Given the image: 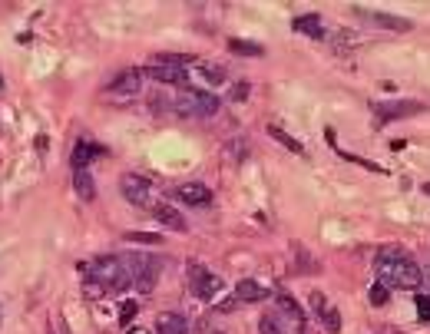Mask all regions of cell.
<instances>
[{
    "label": "cell",
    "mask_w": 430,
    "mask_h": 334,
    "mask_svg": "<svg viewBox=\"0 0 430 334\" xmlns=\"http://www.w3.org/2000/svg\"><path fill=\"white\" fill-rule=\"evenodd\" d=\"M424 192H427V195H430V183H424Z\"/></svg>",
    "instance_id": "4dcf8cb0"
},
{
    "label": "cell",
    "mask_w": 430,
    "mask_h": 334,
    "mask_svg": "<svg viewBox=\"0 0 430 334\" xmlns=\"http://www.w3.org/2000/svg\"><path fill=\"white\" fill-rule=\"evenodd\" d=\"M172 199L176 202H185V205H209L212 202V189L202 183H183L172 189Z\"/></svg>",
    "instance_id": "8fae6325"
},
{
    "label": "cell",
    "mask_w": 430,
    "mask_h": 334,
    "mask_svg": "<svg viewBox=\"0 0 430 334\" xmlns=\"http://www.w3.org/2000/svg\"><path fill=\"white\" fill-rule=\"evenodd\" d=\"M308 298H312V308H314V314H321L324 308H328V302H324V295H321V291H312Z\"/></svg>",
    "instance_id": "83f0119b"
},
{
    "label": "cell",
    "mask_w": 430,
    "mask_h": 334,
    "mask_svg": "<svg viewBox=\"0 0 430 334\" xmlns=\"http://www.w3.org/2000/svg\"><path fill=\"white\" fill-rule=\"evenodd\" d=\"M133 314H136V302H126L123 304V324L133 321Z\"/></svg>",
    "instance_id": "f1b7e54d"
},
{
    "label": "cell",
    "mask_w": 430,
    "mask_h": 334,
    "mask_svg": "<svg viewBox=\"0 0 430 334\" xmlns=\"http://www.w3.org/2000/svg\"><path fill=\"white\" fill-rule=\"evenodd\" d=\"M123 261H126L129 275H133V285L142 291V295H149L152 288H156V281H159V268L162 261L152 259V255H136V252H129V255H123Z\"/></svg>",
    "instance_id": "277c9868"
},
{
    "label": "cell",
    "mask_w": 430,
    "mask_h": 334,
    "mask_svg": "<svg viewBox=\"0 0 430 334\" xmlns=\"http://www.w3.org/2000/svg\"><path fill=\"white\" fill-rule=\"evenodd\" d=\"M156 334H189V321L176 311H162L156 318Z\"/></svg>",
    "instance_id": "5bb4252c"
},
{
    "label": "cell",
    "mask_w": 430,
    "mask_h": 334,
    "mask_svg": "<svg viewBox=\"0 0 430 334\" xmlns=\"http://www.w3.org/2000/svg\"><path fill=\"white\" fill-rule=\"evenodd\" d=\"M265 298H271V295H269V288H265V285H258V281L242 278L235 285V302L238 304H255V302H265Z\"/></svg>",
    "instance_id": "4fadbf2b"
},
{
    "label": "cell",
    "mask_w": 430,
    "mask_h": 334,
    "mask_svg": "<svg viewBox=\"0 0 430 334\" xmlns=\"http://www.w3.org/2000/svg\"><path fill=\"white\" fill-rule=\"evenodd\" d=\"M172 109L179 116H215L219 113V97H212L209 89H179V97L172 103Z\"/></svg>",
    "instance_id": "3957f363"
},
{
    "label": "cell",
    "mask_w": 430,
    "mask_h": 334,
    "mask_svg": "<svg viewBox=\"0 0 430 334\" xmlns=\"http://www.w3.org/2000/svg\"><path fill=\"white\" fill-rule=\"evenodd\" d=\"M185 73H189V80H199L202 87H222L226 83V70L215 63H202V60H192L185 66Z\"/></svg>",
    "instance_id": "30bf717a"
},
{
    "label": "cell",
    "mask_w": 430,
    "mask_h": 334,
    "mask_svg": "<svg viewBox=\"0 0 430 334\" xmlns=\"http://www.w3.org/2000/svg\"><path fill=\"white\" fill-rule=\"evenodd\" d=\"M142 80H146V70H140V66H129V70H123V73H116L113 80H109L106 93H109V97H119V99L136 97V93L142 89Z\"/></svg>",
    "instance_id": "52a82bcc"
},
{
    "label": "cell",
    "mask_w": 430,
    "mask_h": 334,
    "mask_svg": "<svg viewBox=\"0 0 430 334\" xmlns=\"http://www.w3.org/2000/svg\"><path fill=\"white\" fill-rule=\"evenodd\" d=\"M318 318H321V324H324V328H328L331 334L341 331V311H338L334 304H328V308H324V311L318 314Z\"/></svg>",
    "instance_id": "ffe728a7"
},
{
    "label": "cell",
    "mask_w": 430,
    "mask_h": 334,
    "mask_svg": "<svg viewBox=\"0 0 430 334\" xmlns=\"http://www.w3.org/2000/svg\"><path fill=\"white\" fill-rule=\"evenodd\" d=\"M278 304H281V308H285V311H288L298 324H305V311H301L298 304H295V298H291V295H278Z\"/></svg>",
    "instance_id": "cb8c5ba5"
},
{
    "label": "cell",
    "mask_w": 430,
    "mask_h": 334,
    "mask_svg": "<svg viewBox=\"0 0 430 334\" xmlns=\"http://www.w3.org/2000/svg\"><path fill=\"white\" fill-rule=\"evenodd\" d=\"M189 288H192V295L199 302L212 304L215 298L226 291V281H222V275L209 271L205 265H189Z\"/></svg>",
    "instance_id": "5b68a950"
},
{
    "label": "cell",
    "mask_w": 430,
    "mask_h": 334,
    "mask_svg": "<svg viewBox=\"0 0 430 334\" xmlns=\"http://www.w3.org/2000/svg\"><path fill=\"white\" fill-rule=\"evenodd\" d=\"M414 113H424V103H414V99H400V103H377V106H374L377 123L404 119V116H414Z\"/></svg>",
    "instance_id": "9c48e42d"
},
{
    "label": "cell",
    "mask_w": 430,
    "mask_h": 334,
    "mask_svg": "<svg viewBox=\"0 0 430 334\" xmlns=\"http://www.w3.org/2000/svg\"><path fill=\"white\" fill-rule=\"evenodd\" d=\"M212 334H226V331H212Z\"/></svg>",
    "instance_id": "1f68e13d"
},
{
    "label": "cell",
    "mask_w": 430,
    "mask_h": 334,
    "mask_svg": "<svg viewBox=\"0 0 430 334\" xmlns=\"http://www.w3.org/2000/svg\"><path fill=\"white\" fill-rule=\"evenodd\" d=\"M371 20L377 23V27H384V30H394V33H407L414 23L404 20V17H394V13H371Z\"/></svg>",
    "instance_id": "2e32d148"
},
{
    "label": "cell",
    "mask_w": 430,
    "mask_h": 334,
    "mask_svg": "<svg viewBox=\"0 0 430 334\" xmlns=\"http://www.w3.org/2000/svg\"><path fill=\"white\" fill-rule=\"evenodd\" d=\"M90 278L93 281H99L103 288H106V295L109 291H126L129 285H133V275H129V268H126V261H123V255H99V259H93L90 261Z\"/></svg>",
    "instance_id": "7a4b0ae2"
},
{
    "label": "cell",
    "mask_w": 430,
    "mask_h": 334,
    "mask_svg": "<svg viewBox=\"0 0 430 334\" xmlns=\"http://www.w3.org/2000/svg\"><path fill=\"white\" fill-rule=\"evenodd\" d=\"M269 136H271V140H278L281 146H285V149L298 152V156H301V152H305V146H301L298 140H291V136H288V132H285V130H281V126H269Z\"/></svg>",
    "instance_id": "d6986e66"
},
{
    "label": "cell",
    "mask_w": 430,
    "mask_h": 334,
    "mask_svg": "<svg viewBox=\"0 0 430 334\" xmlns=\"http://www.w3.org/2000/svg\"><path fill=\"white\" fill-rule=\"evenodd\" d=\"M119 192H123V199H126L129 205H140V209L152 205V183L140 173L123 175V179H119Z\"/></svg>",
    "instance_id": "8992f818"
},
{
    "label": "cell",
    "mask_w": 430,
    "mask_h": 334,
    "mask_svg": "<svg viewBox=\"0 0 430 334\" xmlns=\"http://www.w3.org/2000/svg\"><path fill=\"white\" fill-rule=\"evenodd\" d=\"M152 216H156V222L166 228H172V232H189V222H185V216L179 212V209H172L169 202H162L152 209Z\"/></svg>",
    "instance_id": "7c38bea8"
},
{
    "label": "cell",
    "mask_w": 430,
    "mask_h": 334,
    "mask_svg": "<svg viewBox=\"0 0 430 334\" xmlns=\"http://www.w3.org/2000/svg\"><path fill=\"white\" fill-rule=\"evenodd\" d=\"M228 50L238 56H262V47L258 44H245V40H228Z\"/></svg>",
    "instance_id": "7402d4cb"
},
{
    "label": "cell",
    "mask_w": 430,
    "mask_h": 334,
    "mask_svg": "<svg viewBox=\"0 0 430 334\" xmlns=\"http://www.w3.org/2000/svg\"><path fill=\"white\" fill-rule=\"evenodd\" d=\"M387 302H391V288H387V285H381V281H377L374 288H371V304H374V308H384Z\"/></svg>",
    "instance_id": "d4e9b609"
},
{
    "label": "cell",
    "mask_w": 430,
    "mask_h": 334,
    "mask_svg": "<svg viewBox=\"0 0 430 334\" xmlns=\"http://www.w3.org/2000/svg\"><path fill=\"white\" fill-rule=\"evenodd\" d=\"M73 189L80 199H93L97 195V183H93L90 169H73Z\"/></svg>",
    "instance_id": "9a60e30c"
},
{
    "label": "cell",
    "mask_w": 430,
    "mask_h": 334,
    "mask_svg": "<svg viewBox=\"0 0 430 334\" xmlns=\"http://www.w3.org/2000/svg\"><path fill=\"white\" fill-rule=\"evenodd\" d=\"M146 76H152L162 87H183L185 89V83H189V73H185V66H179V63H156L146 70Z\"/></svg>",
    "instance_id": "ba28073f"
},
{
    "label": "cell",
    "mask_w": 430,
    "mask_h": 334,
    "mask_svg": "<svg viewBox=\"0 0 430 334\" xmlns=\"http://www.w3.org/2000/svg\"><path fill=\"white\" fill-rule=\"evenodd\" d=\"M258 331L262 334H288L285 331V324H281V318L278 314H262V318H258Z\"/></svg>",
    "instance_id": "ac0fdd59"
},
{
    "label": "cell",
    "mask_w": 430,
    "mask_h": 334,
    "mask_svg": "<svg viewBox=\"0 0 430 334\" xmlns=\"http://www.w3.org/2000/svg\"><path fill=\"white\" fill-rule=\"evenodd\" d=\"M417 311H420V321L430 324V298L427 295H417Z\"/></svg>",
    "instance_id": "4316f807"
},
{
    "label": "cell",
    "mask_w": 430,
    "mask_h": 334,
    "mask_svg": "<svg viewBox=\"0 0 430 334\" xmlns=\"http://www.w3.org/2000/svg\"><path fill=\"white\" fill-rule=\"evenodd\" d=\"M298 33H308V37H324V27H321V17H314V13H308V17H298V20L291 23Z\"/></svg>",
    "instance_id": "e0dca14e"
},
{
    "label": "cell",
    "mask_w": 430,
    "mask_h": 334,
    "mask_svg": "<svg viewBox=\"0 0 430 334\" xmlns=\"http://www.w3.org/2000/svg\"><path fill=\"white\" fill-rule=\"evenodd\" d=\"M374 271H377V281L387 285V288H420L424 281V271L414 259H407L404 252L398 248H381L374 259Z\"/></svg>",
    "instance_id": "6da1fadb"
},
{
    "label": "cell",
    "mask_w": 430,
    "mask_h": 334,
    "mask_svg": "<svg viewBox=\"0 0 430 334\" xmlns=\"http://www.w3.org/2000/svg\"><path fill=\"white\" fill-rule=\"evenodd\" d=\"M248 89H252V87H248L245 80H242V83H235V87L228 89V99H235V103H242V99L248 97Z\"/></svg>",
    "instance_id": "484cf974"
},
{
    "label": "cell",
    "mask_w": 430,
    "mask_h": 334,
    "mask_svg": "<svg viewBox=\"0 0 430 334\" xmlns=\"http://www.w3.org/2000/svg\"><path fill=\"white\" fill-rule=\"evenodd\" d=\"M126 334H152V331H146V328H129Z\"/></svg>",
    "instance_id": "f546056e"
},
{
    "label": "cell",
    "mask_w": 430,
    "mask_h": 334,
    "mask_svg": "<svg viewBox=\"0 0 430 334\" xmlns=\"http://www.w3.org/2000/svg\"><path fill=\"white\" fill-rule=\"evenodd\" d=\"M90 159H93V149H90L86 142H76V149H73V169H86V166H90Z\"/></svg>",
    "instance_id": "603a6c76"
},
{
    "label": "cell",
    "mask_w": 430,
    "mask_h": 334,
    "mask_svg": "<svg viewBox=\"0 0 430 334\" xmlns=\"http://www.w3.org/2000/svg\"><path fill=\"white\" fill-rule=\"evenodd\" d=\"M123 238L133 245H162V235H152V232H126Z\"/></svg>",
    "instance_id": "44dd1931"
}]
</instances>
